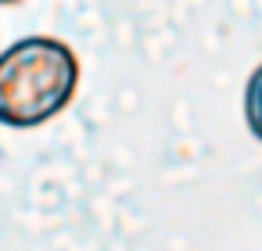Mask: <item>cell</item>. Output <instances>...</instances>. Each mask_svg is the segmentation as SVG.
Segmentation results:
<instances>
[{"mask_svg":"<svg viewBox=\"0 0 262 251\" xmlns=\"http://www.w3.org/2000/svg\"><path fill=\"white\" fill-rule=\"evenodd\" d=\"M79 90V58L65 40L26 36L0 51V126L36 129Z\"/></svg>","mask_w":262,"mask_h":251,"instance_id":"6da1fadb","label":"cell"},{"mask_svg":"<svg viewBox=\"0 0 262 251\" xmlns=\"http://www.w3.org/2000/svg\"><path fill=\"white\" fill-rule=\"evenodd\" d=\"M0 4H18V0H0Z\"/></svg>","mask_w":262,"mask_h":251,"instance_id":"3957f363","label":"cell"},{"mask_svg":"<svg viewBox=\"0 0 262 251\" xmlns=\"http://www.w3.org/2000/svg\"><path fill=\"white\" fill-rule=\"evenodd\" d=\"M244 119H248L251 136L262 144V65L248 76V86H244Z\"/></svg>","mask_w":262,"mask_h":251,"instance_id":"7a4b0ae2","label":"cell"}]
</instances>
